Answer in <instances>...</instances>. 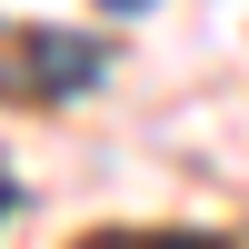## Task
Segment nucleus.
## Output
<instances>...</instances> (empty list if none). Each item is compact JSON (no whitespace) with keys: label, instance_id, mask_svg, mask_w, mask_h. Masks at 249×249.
Masks as SVG:
<instances>
[{"label":"nucleus","instance_id":"obj_1","mask_svg":"<svg viewBox=\"0 0 249 249\" xmlns=\"http://www.w3.org/2000/svg\"><path fill=\"white\" fill-rule=\"evenodd\" d=\"M110 10H150V0H110Z\"/></svg>","mask_w":249,"mask_h":249}]
</instances>
